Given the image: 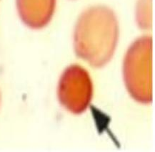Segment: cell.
Wrapping results in <instances>:
<instances>
[{
	"label": "cell",
	"mask_w": 155,
	"mask_h": 152,
	"mask_svg": "<svg viewBox=\"0 0 155 152\" xmlns=\"http://www.w3.org/2000/svg\"><path fill=\"white\" fill-rule=\"evenodd\" d=\"M56 7V0H17L21 21L31 29H41L49 23Z\"/></svg>",
	"instance_id": "4"
},
{
	"label": "cell",
	"mask_w": 155,
	"mask_h": 152,
	"mask_svg": "<svg viewBox=\"0 0 155 152\" xmlns=\"http://www.w3.org/2000/svg\"><path fill=\"white\" fill-rule=\"evenodd\" d=\"M118 39L119 23L114 12L105 6L91 7L81 14L75 26V53L93 67H101L112 59Z\"/></svg>",
	"instance_id": "1"
},
{
	"label": "cell",
	"mask_w": 155,
	"mask_h": 152,
	"mask_svg": "<svg viewBox=\"0 0 155 152\" xmlns=\"http://www.w3.org/2000/svg\"><path fill=\"white\" fill-rule=\"evenodd\" d=\"M152 48L150 36L140 37L128 49L123 65L127 91L135 101L144 104L153 99Z\"/></svg>",
	"instance_id": "2"
},
{
	"label": "cell",
	"mask_w": 155,
	"mask_h": 152,
	"mask_svg": "<svg viewBox=\"0 0 155 152\" xmlns=\"http://www.w3.org/2000/svg\"><path fill=\"white\" fill-rule=\"evenodd\" d=\"M136 19L139 27L148 29L152 25V0H139Z\"/></svg>",
	"instance_id": "5"
},
{
	"label": "cell",
	"mask_w": 155,
	"mask_h": 152,
	"mask_svg": "<svg viewBox=\"0 0 155 152\" xmlns=\"http://www.w3.org/2000/svg\"><path fill=\"white\" fill-rule=\"evenodd\" d=\"M92 82L86 70L77 65L67 67L60 78L58 98L61 105L71 113H83L92 98Z\"/></svg>",
	"instance_id": "3"
}]
</instances>
